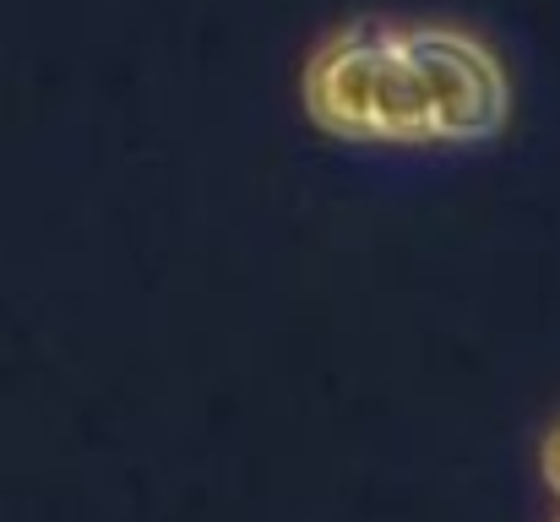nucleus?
Listing matches in <instances>:
<instances>
[{
  "mask_svg": "<svg viewBox=\"0 0 560 522\" xmlns=\"http://www.w3.org/2000/svg\"><path fill=\"white\" fill-rule=\"evenodd\" d=\"M300 104L332 142L474 148L506 131L512 77L463 22L354 16L311 49Z\"/></svg>",
  "mask_w": 560,
  "mask_h": 522,
  "instance_id": "nucleus-1",
  "label": "nucleus"
},
{
  "mask_svg": "<svg viewBox=\"0 0 560 522\" xmlns=\"http://www.w3.org/2000/svg\"><path fill=\"white\" fill-rule=\"evenodd\" d=\"M539 474H545L550 496L560 501V408L550 414V425H545V436H539Z\"/></svg>",
  "mask_w": 560,
  "mask_h": 522,
  "instance_id": "nucleus-2",
  "label": "nucleus"
},
{
  "mask_svg": "<svg viewBox=\"0 0 560 522\" xmlns=\"http://www.w3.org/2000/svg\"><path fill=\"white\" fill-rule=\"evenodd\" d=\"M556 522H560V518H556Z\"/></svg>",
  "mask_w": 560,
  "mask_h": 522,
  "instance_id": "nucleus-3",
  "label": "nucleus"
}]
</instances>
